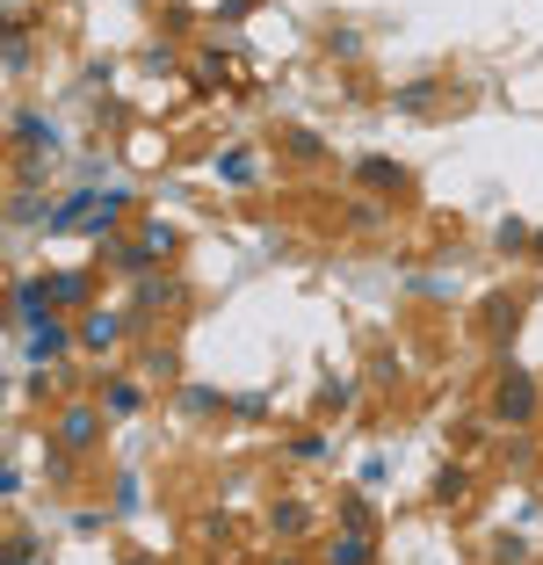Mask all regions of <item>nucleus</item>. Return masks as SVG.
Returning a JSON list of instances; mask_svg holds the SVG:
<instances>
[{"mask_svg": "<svg viewBox=\"0 0 543 565\" xmlns=\"http://www.w3.org/2000/svg\"><path fill=\"white\" fill-rule=\"evenodd\" d=\"M290 457H297V465H319V457H327V435H297Z\"/></svg>", "mask_w": 543, "mask_h": 565, "instance_id": "nucleus-23", "label": "nucleus"}, {"mask_svg": "<svg viewBox=\"0 0 543 565\" xmlns=\"http://www.w3.org/2000/svg\"><path fill=\"white\" fill-rule=\"evenodd\" d=\"M268 565H305V558H297V551H276V558H268Z\"/></svg>", "mask_w": 543, "mask_h": 565, "instance_id": "nucleus-28", "label": "nucleus"}, {"mask_svg": "<svg viewBox=\"0 0 543 565\" xmlns=\"http://www.w3.org/2000/svg\"><path fill=\"white\" fill-rule=\"evenodd\" d=\"M355 174H362V189H377V196H406V167L398 160H384V152H370V160H355Z\"/></svg>", "mask_w": 543, "mask_h": 565, "instance_id": "nucleus-6", "label": "nucleus"}, {"mask_svg": "<svg viewBox=\"0 0 543 565\" xmlns=\"http://www.w3.org/2000/svg\"><path fill=\"white\" fill-rule=\"evenodd\" d=\"M30 66V22L15 15V30H8V73H22Z\"/></svg>", "mask_w": 543, "mask_h": 565, "instance_id": "nucleus-19", "label": "nucleus"}, {"mask_svg": "<svg viewBox=\"0 0 543 565\" xmlns=\"http://www.w3.org/2000/svg\"><path fill=\"white\" fill-rule=\"evenodd\" d=\"M384 225V203H355V211H348V233H377Z\"/></svg>", "mask_w": 543, "mask_h": 565, "instance_id": "nucleus-22", "label": "nucleus"}, {"mask_svg": "<svg viewBox=\"0 0 543 565\" xmlns=\"http://www.w3.org/2000/svg\"><path fill=\"white\" fill-rule=\"evenodd\" d=\"M217 174H225L232 189H254V182H262V167H254V152H239V146H232L225 160H217Z\"/></svg>", "mask_w": 543, "mask_h": 565, "instance_id": "nucleus-14", "label": "nucleus"}, {"mask_svg": "<svg viewBox=\"0 0 543 565\" xmlns=\"http://www.w3.org/2000/svg\"><path fill=\"white\" fill-rule=\"evenodd\" d=\"M493 565H522V544H514V536H500V544H493Z\"/></svg>", "mask_w": 543, "mask_h": 565, "instance_id": "nucleus-27", "label": "nucleus"}, {"mask_svg": "<svg viewBox=\"0 0 543 565\" xmlns=\"http://www.w3.org/2000/svg\"><path fill=\"white\" fill-rule=\"evenodd\" d=\"M232 414H239V420H262L268 399H262V392H239V399H232Z\"/></svg>", "mask_w": 543, "mask_h": 565, "instance_id": "nucleus-26", "label": "nucleus"}, {"mask_svg": "<svg viewBox=\"0 0 543 565\" xmlns=\"http://www.w3.org/2000/svg\"><path fill=\"white\" fill-rule=\"evenodd\" d=\"M51 282V312H73V305H87V268H58V276H44Z\"/></svg>", "mask_w": 543, "mask_h": 565, "instance_id": "nucleus-9", "label": "nucleus"}, {"mask_svg": "<svg viewBox=\"0 0 543 565\" xmlns=\"http://www.w3.org/2000/svg\"><path fill=\"white\" fill-rule=\"evenodd\" d=\"M327 51H333V58H355L362 36H355V30H327Z\"/></svg>", "mask_w": 543, "mask_h": 565, "instance_id": "nucleus-25", "label": "nucleus"}, {"mask_svg": "<svg viewBox=\"0 0 543 565\" xmlns=\"http://www.w3.org/2000/svg\"><path fill=\"white\" fill-rule=\"evenodd\" d=\"M66 341H81V333H66V319L51 312V319H36V327H22V355H30L36 370L44 363H58V355H66Z\"/></svg>", "mask_w": 543, "mask_h": 565, "instance_id": "nucleus-3", "label": "nucleus"}, {"mask_svg": "<svg viewBox=\"0 0 543 565\" xmlns=\"http://www.w3.org/2000/svg\"><path fill=\"white\" fill-rule=\"evenodd\" d=\"M102 414H109L102 399H73L66 414H58V428H51V435H58V457H81V449H95V443H102Z\"/></svg>", "mask_w": 543, "mask_h": 565, "instance_id": "nucleus-2", "label": "nucleus"}, {"mask_svg": "<svg viewBox=\"0 0 543 565\" xmlns=\"http://www.w3.org/2000/svg\"><path fill=\"white\" fill-rule=\"evenodd\" d=\"M268 536H283V544L312 536V508H305V500H276V508H268Z\"/></svg>", "mask_w": 543, "mask_h": 565, "instance_id": "nucleus-8", "label": "nucleus"}, {"mask_svg": "<svg viewBox=\"0 0 543 565\" xmlns=\"http://www.w3.org/2000/svg\"><path fill=\"white\" fill-rule=\"evenodd\" d=\"M493 247H500V254H529V247H536L529 217H500V225H493Z\"/></svg>", "mask_w": 543, "mask_h": 565, "instance_id": "nucleus-13", "label": "nucleus"}, {"mask_svg": "<svg viewBox=\"0 0 543 565\" xmlns=\"http://www.w3.org/2000/svg\"><path fill=\"white\" fill-rule=\"evenodd\" d=\"M529 254H536V262H543V233H536V247H529Z\"/></svg>", "mask_w": 543, "mask_h": 565, "instance_id": "nucleus-29", "label": "nucleus"}, {"mask_svg": "<svg viewBox=\"0 0 543 565\" xmlns=\"http://www.w3.org/2000/svg\"><path fill=\"white\" fill-rule=\"evenodd\" d=\"M15 138H22V146H44V152H58V131H51V124H36V117H22V109H15Z\"/></svg>", "mask_w": 543, "mask_h": 565, "instance_id": "nucleus-18", "label": "nucleus"}, {"mask_svg": "<svg viewBox=\"0 0 543 565\" xmlns=\"http://www.w3.org/2000/svg\"><path fill=\"white\" fill-rule=\"evenodd\" d=\"M102 406H109V420H131L146 392H138V377H102Z\"/></svg>", "mask_w": 543, "mask_h": 565, "instance_id": "nucleus-10", "label": "nucleus"}, {"mask_svg": "<svg viewBox=\"0 0 543 565\" xmlns=\"http://www.w3.org/2000/svg\"><path fill=\"white\" fill-rule=\"evenodd\" d=\"M471 493V479H464V471H443V479H435V500H464Z\"/></svg>", "mask_w": 543, "mask_h": 565, "instance_id": "nucleus-24", "label": "nucleus"}, {"mask_svg": "<svg viewBox=\"0 0 543 565\" xmlns=\"http://www.w3.org/2000/svg\"><path fill=\"white\" fill-rule=\"evenodd\" d=\"M536 377H529V370H500V384H493V420H508V428H529V420H536Z\"/></svg>", "mask_w": 543, "mask_h": 565, "instance_id": "nucleus-1", "label": "nucleus"}, {"mask_svg": "<svg viewBox=\"0 0 543 565\" xmlns=\"http://www.w3.org/2000/svg\"><path fill=\"white\" fill-rule=\"evenodd\" d=\"M8 305H15V327H36V319H51V282L44 276H22L15 290H8Z\"/></svg>", "mask_w": 543, "mask_h": 565, "instance_id": "nucleus-4", "label": "nucleus"}, {"mask_svg": "<svg viewBox=\"0 0 543 565\" xmlns=\"http://www.w3.org/2000/svg\"><path fill=\"white\" fill-rule=\"evenodd\" d=\"M15 8H22V0H15Z\"/></svg>", "mask_w": 543, "mask_h": 565, "instance_id": "nucleus-30", "label": "nucleus"}, {"mask_svg": "<svg viewBox=\"0 0 543 565\" xmlns=\"http://www.w3.org/2000/svg\"><path fill=\"white\" fill-rule=\"evenodd\" d=\"M327 565H377V536H370V530L327 536Z\"/></svg>", "mask_w": 543, "mask_h": 565, "instance_id": "nucleus-7", "label": "nucleus"}, {"mask_svg": "<svg viewBox=\"0 0 543 565\" xmlns=\"http://www.w3.org/2000/svg\"><path fill=\"white\" fill-rule=\"evenodd\" d=\"M181 406H189V414H211V406H232V399H225V392H211V384H189Z\"/></svg>", "mask_w": 543, "mask_h": 565, "instance_id": "nucleus-21", "label": "nucleus"}, {"mask_svg": "<svg viewBox=\"0 0 543 565\" xmlns=\"http://www.w3.org/2000/svg\"><path fill=\"white\" fill-rule=\"evenodd\" d=\"M348 406H355V384H348V377L319 384V414H348Z\"/></svg>", "mask_w": 543, "mask_h": 565, "instance_id": "nucleus-15", "label": "nucleus"}, {"mask_svg": "<svg viewBox=\"0 0 543 565\" xmlns=\"http://www.w3.org/2000/svg\"><path fill=\"white\" fill-rule=\"evenodd\" d=\"M435 95H443V81H406V87L392 95V109H398V117H428Z\"/></svg>", "mask_w": 543, "mask_h": 565, "instance_id": "nucleus-12", "label": "nucleus"}, {"mask_svg": "<svg viewBox=\"0 0 543 565\" xmlns=\"http://www.w3.org/2000/svg\"><path fill=\"white\" fill-rule=\"evenodd\" d=\"M174 305H181V290H174L167 276H138V305H131L138 319H152V312H174Z\"/></svg>", "mask_w": 543, "mask_h": 565, "instance_id": "nucleus-11", "label": "nucleus"}, {"mask_svg": "<svg viewBox=\"0 0 543 565\" xmlns=\"http://www.w3.org/2000/svg\"><path fill=\"white\" fill-rule=\"evenodd\" d=\"M116 341H124V312H102L95 305V312L81 319V349L87 355H116Z\"/></svg>", "mask_w": 543, "mask_h": 565, "instance_id": "nucleus-5", "label": "nucleus"}, {"mask_svg": "<svg viewBox=\"0 0 543 565\" xmlns=\"http://www.w3.org/2000/svg\"><path fill=\"white\" fill-rule=\"evenodd\" d=\"M283 152H290V160H327V138L319 131H283Z\"/></svg>", "mask_w": 543, "mask_h": 565, "instance_id": "nucleus-17", "label": "nucleus"}, {"mask_svg": "<svg viewBox=\"0 0 543 565\" xmlns=\"http://www.w3.org/2000/svg\"><path fill=\"white\" fill-rule=\"evenodd\" d=\"M8 565H44V551H36V536H30V530L8 536Z\"/></svg>", "mask_w": 543, "mask_h": 565, "instance_id": "nucleus-20", "label": "nucleus"}, {"mask_svg": "<svg viewBox=\"0 0 543 565\" xmlns=\"http://www.w3.org/2000/svg\"><path fill=\"white\" fill-rule=\"evenodd\" d=\"M333 522H341V530H370V536H377V515H370V500H362V493H348Z\"/></svg>", "mask_w": 543, "mask_h": 565, "instance_id": "nucleus-16", "label": "nucleus"}]
</instances>
